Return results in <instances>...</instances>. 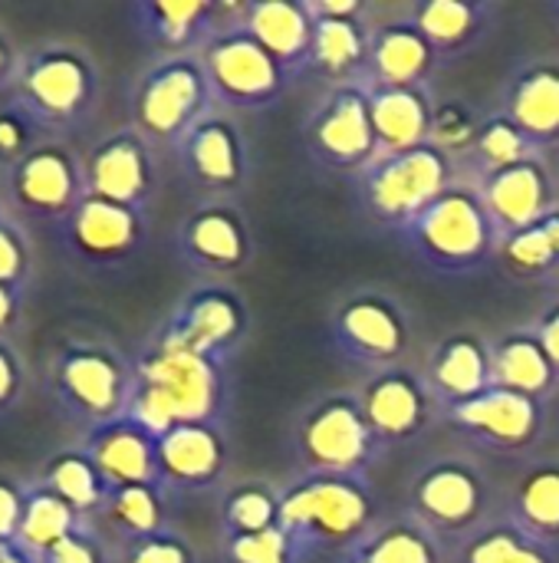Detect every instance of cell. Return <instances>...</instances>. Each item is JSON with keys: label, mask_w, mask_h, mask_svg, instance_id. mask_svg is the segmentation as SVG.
Masks as SVG:
<instances>
[{"label": "cell", "mask_w": 559, "mask_h": 563, "mask_svg": "<svg viewBox=\"0 0 559 563\" xmlns=\"http://www.w3.org/2000/svg\"><path fill=\"white\" fill-rule=\"evenodd\" d=\"M13 214H10V205H7V198H3V188H0V224L3 221H10Z\"/></svg>", "instance_id": "55"}, {"label": "cell", "mask_w": 559, "mask_h": 563, "mask_svg": "<svg viewBox=\"0 0 559 563\" xmlns=\"http://www.w3.org/2000/svg\"><path fill=\"white\" fill-rule=\"evenodd\" d=\"M497 10L501 7L491 0H428L412 10V20L435 46L438 59H448L484 43L494 30Z\"/></svg>", "instance_id": "30"}, {"label": "cell", "mask_w": 559, "mask_h": 563, "mask_svg": "<svg viewBox=\"0 0 559 563\" xmlns=\"http://www.w3.org/2000/svg\"><path fill=\"white\" fill-rule=\"evenodd\" d=\"M478 191H481V201H484L488 218L501 241L534 228L557 205L550 175L540 158L511 165L504 172L481 175Z\"/></svg>", "instance_id": "24"}, {"label": "cell", "mask_w": 559, "mask_h": 563, "mask_svg": "<svg viewBox=\"0 0 559 563\" xmlns=\"http://www.w3.org/2000/svg\"><path fill=\"white\" fill-rule=\"evenodd\" d=\"M250 307L237 287L224 280H201L171 307L152 340L231 369L250 336Z\"/></svg>", "instance_id": "8"}, {"label": "cell", "mask_w": 559, "mask_h": 563, "mask_svg": "<svg viewBox=\"0 0 559 563\" xmlns=\"http://www.w3.org/2000/svg\"><path fill=\"white\" fill-rule=\"evenodd\" d=\"M471 155L478 158L481 175L504 172V168H511V165L540 158V152L530 145V139H527L507 115H501V112L481 122V132H478V142H474Z\"/></svg>", "instance_id": "40"}, {"label": "cell", "mask_w": 559, "mask_h": 563, "mask_svg": "<svg viewBox=\"0 0 559 563\" xmlns=\"http://www.w3.org/2000/svg\"><path fill=\"white\" fill-rule=\"evenodd\" d=\"M33 271H36V257H33V241L26 234V224H20L16 218L3 221L0 224V287L30 294Z\"/></svg>", "instance_id": "45"}, {"label": "cell", "mask_w": 559, "mask_h": 563, "mask_svg": "<svg viewBox=\"0 0 559 563\" xmlns=\"http://www.w3.org/2000/svg\"><path fill=\"white\" fill-rule=\"evenodd\" d=\"M376 525V501L366 478L297 475L280 492V521L297 563L323 554H346Z\"/></svg>", "instance_id": "3"}, {"label": "cell", "mask_w": 559, "mask_h": 563, "mask_svg": "<svg viewBox=\"0 0 559 563\" xmlns=\"http://www.w3.org/2000/svg\"><path fill=\"white\" fill-rule=\"evenodd\" d=\"M511 521L530 538L559 544V465H537L511 498Z\"/></svg>", "instance_id": "37"}, {"label": "cell", "mask_w": 559, "mask_h": 563, "mask_svg": "<svg viewBox=\"0 0 559 563\" xmlns=\"http://www.w3.org/2000/svg\"><path fill=\"white\" fill-rule=\"evenodd\" d=\"M435 46L415 26V20H392L372 26L369 36V59L359 82L366 86H395V89H425L435 66Z\"/></svg>", "instance_id": "26"}, {"label": "cell", "mask_w": 559, "mask_h": 563, "mask_svg": "<svg viewBox=\"0 0 559 563\" xmlns=\"http://www.w3.org/2000/svg\"><path fill=\"white\" fill-rule=\"evenodd\" d=\"M0 188L10 214L20 224H40L53 231L89 195L86 162L66 139H46L23 162L0 175Z\"/></svg>", "instance_id": "9"}, {"label": "cell", "mask_w": 559, "mask_h": 563, "mask_svg": "<svg viewBox=\"0 0 559 563\" xmlns=\"http://www.w3.org/2000/svg\"><path fill=\"white\" fill-rule=\"evenodd\" d=\"M409 254L448 277H465L481 271L494 247L501 244L478 185H451L428 208H422L409 224L399 228Z\"/></svg>", "instance_id": "5"}, {"label": "cell", "mask_w": 559, "mask_h": 563, "mask_svg": "<svg viewBox=\"0 0 559 563\" xmlns=\"http://www.w3.org/2000/svg\"><path fill=\"white\" fill-rule=\"evenodd\" d=\"M428 393L441 406L474 399L494 386V360L478 336H448L428 363Z\"/></svg>", "instance_id": "31"}, {"label": "cell", "mask_w": 559, "mask_h": 563, "mask_svg": "<svg viewBox=\"0 0 559 563\" xmlns=\"http://www.w3.org/2000/svg\"><path fill=\"white\" fill-rule=\"evenodd\" d=\"M244 30L277 59V66L297 79L310 69L313 16L300 0H254L244 7Z\"/></svg>", "instance_id": "27"}, {"label": "cell", "mask_w": 559, "mask_h": 563, "mask_svg": "<svg viewBox=\"0 0 559 563\" xmlns=\"http://www.w3.org/2000/svg\"><path fill=\"white\" fill-rule=\"evenodd\" d=\"M82 521L86 518L79 511H72L63 498H56L33 478H26V501H23V518H20L13 548H20L30 561L40 563V558L49 548H56Z\"/></svg>", "instance_id": "36"}, {"label": "cell", "mask_w": 559, "mask_h": 563, "mask_svg": "<svg viewBox=\"0 0 559 563\" xmlns=\"http://www.w3.org/2000/svg\"><path fill=\"white\" fill-rule=\"evenodd\" d=\"M310 155L336 172H362L379 158V142L362 82L333 86L303 125Z\"/></svg>", "instance_id": "16"}, {"label": "cell", "mask_w": 559, "mask_h": 563, "mask_svg": "<svg viewBox=\"0 0 559 563\" xmlns=\"http://www.w3.org/2000/svg\"><path fill=\"white\" fill-rule=\"evenodd\" d=\"M231 468L224 422H181L158 435V488L175 498L214 495Z\"/></svg>", "instance_id": "18"}, {"label": "cell", "mask_w": 559, "mask_h": 563, "mask_svg": "<svg viewBox=\"0 0 559 563\" xmlns=\"http://www.w3.org/2000/svg\"><path fill=\"white\" fill-rule=\"evenodd\" d=\"M82 162H86V188L92 198L142 214L152 211L161 188V172H158L155 145L135 125H119L102 139H96L92 148L82 155Z\"/></svg>", "instance_id": "15"}, {"label": "cell", "mask_w": 559, "mask_h": 563, "mask_svg": "<svg viewBox=\"0 0 559 563\" xmlns=\"http://www.w3.org/2000/svg\"><path fill=\"white\" fill-rule=\"evenodd\" d=\"M135 363L128 416L161 435L181 422H224L231 409V369L148 336Z\"/></svg>", "instance_id": "1"}, {"label": "cell", "mask_w": 559, "mask_h": 563, "mask_svg": "<svg viewBox=\"0 0 559 563\" xmlns=\"http://www.w3.org/2000/svg\"><path fill=\"white\" fill-rule=\"evenodd\" d=\"M313 16L310 69L323 73L333 86L359 82L369 59L372 26L366 23L362 0H306Z\"/></svg>", "instance_id": "22"}, {"label": "cell", "mask_w": 559, "mask_h": 563, "mask_svg": "<svg viewBox=\"0 0 559 563\" xmlns=\"http://www.w3.org/2000/svg\"><path fill=\"white\" fill-rule=\"evenodd\" d=\"M385 445L366 422L359 393H326L293 422V459L300 475L366 478Z\"/></svg>", "instance_id": "6"}, {"label": "cell", "mask_w": 559, "mask_h": 563, "mask_svg": "<svg viewBox=\"0 0 559 563\" xmlns=\"http://www.w3.org/2000/svg\"><path fill=\"white\" fill-rule=\"evenodd\" d=\"M132 122L155 148H175L211 109H217L201 56H158L132 86Z\"/></svg>", "instance_id": "7"}, {"label": "cell", "mask_w": 559, "mask_h": 563, "mask_svg": "<svg viewBox=\"0 0 559 563\" xmlns=\"http://www.w3.org/2000/svg\"><path fill=\"white\" fill-rule=\"evenodd\" d=\"M343 563H445L441 541L412 515L372 525L346 554Z\"/></svg>", "instance_id": "33"}, {"label": "cell", "mask_w": 559, "mask_h": 563, "mask_svg": "<svg viewBox=\"0 0 559 563\" xmlns=\"http://www.w3.org/2000/svg\"><path fill=\"white\" fill-rule=\"evenodd\" d=\"M369 115L379 142V155L409 152L432 142V119L435 102L428 86L425 89H395V86H366Z\"/></svg>", "instance_id": "29"}, {"label": "cell", "mask_w": 559, "mask_h": 563, "mask_svg": "<svg viewBox=\"0 0 559 563\" xmlns=\"http://www.w3.org/2000/svg\"><path fill=\"white\" fill-rule=\"evenodd\" d=\"M441 409L455 432L478 442L481 449L504 452V455L534 449L547 429V412L540 399H530L501 386H491L488 393L474 399L441 406Z\"/></svg>", "instance_id": "20"}, {"label": "cell", "mask_w": 559, "mask_h": 563, "mask_svg": "<svg viewBox=\"0 0 559 563\" xmlns=\"http://www.w3.org/2000/svg\"><path fill=\"white\" fill-rule=\"evenodd\" d=\"M7 99L16 102L46 139H66L96 115L102 69L82 43L40 40L20 49L16 79Z\"/></svg>", "instance_id": "2"}, {"label": "cell", "mask_w": 559, "mask_h": 563, "mask_svg": "<svg viewBox=\"0 0 559 563\" xmlns=\"http://www.w3.org/2000/svg\"><path fill=\"white\" fill-rule=\"evenodd\" d=\"M40 142H46V132L16 102H0V175L23 162Z\"/></svg>", "instance_id": "46"}, {"label": "cell", "mask_w": 559, "mask_h": 563, "mask_svg": "<svg viewBox=\"0 0 559 563\" xmlns=\"http://www.w3.org/2000/svg\"><path fill=\"white\" fill-rule=\"evenodd\" d=\"M461 563H559L557 551L527 531H521L511 518L501 525H484L468 544Z\"/></svg>", "instance_id": "39"}, {"label": "cell", "mask_w": 559, "mask_h": 563, "mask_svg": "<svg viewBox=\"0 0 559 563\" xmlns=\"http://www.w3.org/2000/svg\"><path fill=\"white\" fill-rule=\"evenodd\" d=\"M36 485H43L46 492H53L56 498H63L72 511H79L82 518L92 521V515L102 508L109 485L102 478V472L92 465V459L86 455L82 445H66L59 452H53L33 475Z\"/></svg>", "instance_id": "34"}, {"label": "cell", "mask_w": 559, "mask_h": 563, "mask_svg": "<svg viewBox=\"0 0 559 563\" xmlns=\"http://www.w3.org/2000/svg\"><path fill=\"white\" fill-rule=\"evenodd\" d=\"M359 402L369 429L385 449L425 432L435 409V396L428 393L425 376H415L402 366L372 373V379L359 393Z\"/></svg>", "instance_id": "23"}, {"label": "cell", "mask_w": 559, "mask_h": 563, "mask_svg": "<svg viewBox=\"0 0 559 563\" xmlns=\"http://www.w3.org/2000/svg\"><path fill=\"white\" fill-rule=\"evenodd\" d=\"M79 445L102 472L109 488L125 485H158V435L148 432L132 416L102 422L82 432Z\"/></svg>", "instance_id": "25"}, {"label": "cell", "mask_w": 559, "mask_h": 563, "mask_svg": "<svg viewBox=\"0 0 559 563\" xmlns=\"http://www.w3.org/2000/svg\"><path fill=\"white\" fill-rule=\"evenodd\" d=\"M481 132V119L478 112L461 102V99H445L435 102V119H432V145L441 148L445 155H461L471 152Z\"/></svg>", "instance_id": "43"}, {"label": "cell", "mask_w": 559, "mask_h": 563, "mask_svg": "<svg viewBox=\"0 0 559 563\" xmlns=\"http://www.w3.org/2000/svg\"><path fill=\"white\" fill-rule=\"evenodd\" d=\"M148 231V214L86 195L76 211L59 228H53V238L69 264L89 274H105L128 264L145 247Z\"/></svg>", "instance_id": "12"}, {"label": "cell", "mask_w": 559, "mask_h": 563, "mask_svg": "<svg viewBox=\"0 0 559 563\" xmlns=\"http://www.w3.org/2000/svg\"><path fill=\"white\" fill-rule=\"evenodd\" d=\"M491 488L468 462H435L412 485V518L441 538H474L488 518Z\"/></svg>", "instance_id": "17"}, {"label": "cell", "mask_w": 559, "mask_h": 563, "mask_svg": "<svg viewBox=\"0 0 559 563\" xmlns=\"http://www.w3.org/2000/svg\"><path fill=\"white\" fill-rule=\"evenodd\" d=\"M221 534H260L280 521V492L267 482H237L221 495Z\"/></svg>", "instance_id": "38"}, {"label": "cell", "mask_w": 559, "mask_h": 563, "mask_svg": "<svg viewBox=\"0 0 559 563\" xmlns=\"http://www.w3.org/2000/svg\"><path fill=\"white\" fill-rule=\"evenodd\" d=\"M46 393L56 412L82 432L128 416L135 363L109 340L66 336L46 366Z\"/></svg>", "instance_id": "4"}, {"label": "cell", "mask_w": 559, "mask_h": 563, "mask_svg": "<svg viewBox=\"0 0 559 563\" xmlns=\"http://www.w3.org/2000/svg\"><path fill=\"white\" fill-rule=\"evenodd\" d=\"M26 383H30V369L23 350L16 346V340H0V419L20 409L26 396Z\"/></svg>", "instance_id": "48"}, {"label": "cell", "mask_w": 559, "mask_h": 563, "mask_svg": "<svg viewBox=\"0 0 559 563\" xmlns=\"http://www.w3.org/2000/svg\"><path fill=\"white\" fill-rule=\"evenodd\" d=\"M175 254L204 280H224L250 267L257 241L237 201H198L175 228Z\"/></svg>", "instance_id": "14"}, {"label": "cell", "mask_w": 559, "mask_h": 563, "mask_svg": "<svg viewBox=\"0 0 559 563\" xmlns=\"http://www.w3.org/2000/svg\"><path fill=\"white\" fill-rule=\"evenodd\" d=\"M221 563H297L293 548L280 528L260 534H221L217 541Z\"/></svg>", "instance_id": "44"}, {"label": "cell", "mask_w": 559, "mask_h": 563, "mask_svg": "<svg viewBox=\"0 0 559 563\" xmlns=\"http://www.w3.org/2000/svg\"><path fill=\"white\" fill-rule=\"evenodd\" d=\"M544 228H547L550 244H554V254H557V280H559V205H554V208L544 214Z\"/></svg>", "instance_id": "53"}, {"label": "cell", "mask_w": 559, "mask_h": 563, "mask_svg": "<svg viewBox=\"0 0 559 563\" xmlns=\"http://www.w3.org/2000/svg\"><path fill=\"white\" fill-rule=\"evenodd\" d=\"M534 336H537V343L544 346L547 360L554 363V369H557V376H559V300L554 303V307H547V310H544V317H540V323H537Z\"/></svg>", "instance_id": "51"}, {"label": "cell", "mask_w": 559, "mask_h": 563, "mask_svg": "<svg viewBox=\"0 0 559 563\" xmlns=\"http://www.w3.org/2000/svg\"><path fill=\"white\" fill-rule=\"evenodd\" d=\"M494 360V386L530 396V399H547L559 386L557 369L547 360L544 346L537 343L534 333H514L501 340L491 350Z\"/></svg>", "instance_id": "35"}, {"label": "cell", "mask_w": 559, "mask_h": 563, "mask_svg": "<svg viewBox=\"0 0 559 563\" xmlns=\"http://www.w3.org/2000/svg\"><path fill=\"white\" fill-rule=\"evenodd\" d=\"M115 563H201L194 541L181 528H165L138 541L112 544Z\"/></svg>", "instance_id": "42"}, {"label": "cell", "mask_w": 559, "mask_h": 563, "mask_svg": "<svg viewBox=\"0 0 559 563\" xmlns=\"http://www.w3.org/2000/svg\"><path fill=\"white\" fill-rule=\"evenodd\" d=\"M26 320V294L0 287V340H16Z\"/></svg>", "instance_id": "50"}, {"label": "cell", "mask_w": 559, "mask_h": 563, "mask_svg": "<svg viewBox=\"0 0 559 563\" xmlns=\"http://www.w3.org/2000/svg\"><path fill=\"white\" fill-rule=\"evenodd\" d=\"M92 525L112 541H138L155 531L171 528V498L158 485H125L109 488L102 508L92 515Z\"/></svg>", "instance_id": "32"}, {"label": "cell", "mask_w": 559, "mask_h": 563, "mask_svg": "<svg viewBox=\"0 0 559 563\" xmlns=\"http://www.w3.org/2000/svg\"><path fill=\"white\" fill-rule=\"evenodd\" d=\"M356 178L366 211L399 231L455 185V158L428 142L409 152L379 155Z\"/></svg>", "instance_id": "10"}, {"label": "cell", "mask_w": 559, "mask_h": 563, "mask_svg": "<svg viewBox=\"0 0 559 563\" xmlns=\"http://www.w3.org/2000/svg\"><path fill=\"white\" fill-rule=\"evenodd\" d=\"M329 336L346 360L372 366L376 373L399 366L412 340L405 313L382 290L349 294L333 313Z\"/></svg>", "instance_id": "19"}, {"label": "cell", "mask_w": 559, "mask_h": 563, "mask_svg": "<svg viewBox=\"0 0 559 563\" xmlns=\"http://www.w3.org/2000/svg\"><path fill=\"white\" fill-rule=\"evenodd\" d=\"M501 251L514 274L534 277V280H557V254H554L550 234L544 228V218L534 228L501 241Z\"/></svg>", "instance_id": "41"}, {"label": "cell", "mask_w": 559, "mask_h": 563, "mask_svg": "<svg viewBox=\"0 0 559 563\" xmlns=\"http://www.w3.org/2000/svg\"><path fill=\"white\" fill-rule=\"evenodd\" d=\"M16 66H20V49L10 40V33L0 26V92H7V96H10L13 79H16Z\"/></svg>", "instance_id": "52"}, {"label": "cell", "mask_w": 559, "mask_h": 563, "mask_svg": "<svg viewBox=\"0 0 559 563\" xmlns=\"http://www.w3.org/2000/svg\"><path fill=\"white\" fill-rule=\"evenodd\" d=\"M501 115H507L537 152L559 145V63L540 59L514 73L504 89Z\"/></svg>", "instance_id": "28"}, {"label": "cell", "mask_w": 559, "mask_h": 563, "mask_svg": "<svg viewBox=\"0 0 559 563\" xmlns=\"http://www.w3.org/2000/svg\"><path fill=\"white\" fill-rule=\"evenodd\" d=\"M23 501H26V478L0 472V544L16 541V528H20V518H23Z\"/></svg>", "instance_id": "49"}, {"label": "cell", "mask_w": 559, "mask_h": 563, "mask_svg": "<svg viewBox=\"0 0 559 563\" xmlns=\"http://www.w3.org/2000/svg\"><path fill=\"white\" fill-rule=\"evenodd\" d=\"M247 3H165V0H138L128 7V20L135 36L158 56H191L208 46L211 36L241 23Z\"/></svg>", "instance_id": "21"}, {"label": "cell", "mask_w": 559, "mask_h": 563, "mask_svg": "<svg viewBox=\"0 0 559 563\" xmlns=\"http://www.w3.org/2000/svg\"><path fill=\"white\" fill-rule=\"evenodd\" d=\"M178 165L185 178L204 195V201H234L254 172L250 142L227 109H211L178 145Z\"/></svg>", "instance_id": "13"}, {"label": "cell", "mask_w": 559, "mask_h": 563, "mask_svg": "<svg viewBox=\"0 0 559 563\" xmlns=\"http://www.w3.org/2000/svg\"><path fill=\"white\" fill-rule=\"evenodd\" d=\"M198 56L208 73L214 102L227 112H264L277 106V99L290 86V76L244 30V23H234L211 36Z\"/></svg>", "instance_id": "11"}, {"label": "cell", "mask_w": 559, "mask_h": 563, "mask_svg": "<svg viewBox=\"0 0 559 563\" xmlns=\"http://www.w3.org/2000/svg\"><path fill=\"white\" fill-rule=\"evenodd\" d=\"M40 563H115L112 541L86 518L76 531H69L56 548H49Z\"/></svg>", "instance_id": "47"}, {"label": "cell", "mask_w": 559, "mask_h": 563, "mask_svg": "<svg viewBox=\"0 0 559 563\" xmlns=\"http://www.w3.org/2000/svg\"><path fill=\"white\" fill-rule=\"evenodd\" d=\"M0 563H33L20 548L13 544H0Z\"/></svg>", "instance_id": "54"}]
</instances>
